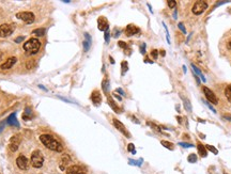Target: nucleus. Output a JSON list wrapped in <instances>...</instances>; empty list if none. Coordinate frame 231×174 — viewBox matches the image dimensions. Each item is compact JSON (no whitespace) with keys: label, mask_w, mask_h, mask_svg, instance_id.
<instances>
[{"label":"nucleus","mask_w":231,"mask_h":174,"mask_svg":"<svg viewBox=\"0 0 231 174\" xmlns=\"http://www.w3.org/2000/svg\"><path fill=\"white\" fill-rule=\"evenodd\" d=\"M197 147H198V154H199V155H200L201 157H203V158H204V157H206V155H208V151H206V146L199 143Z\"/></svg>","instance_id":"21"},{"label":"nucleus","mask_w":231,"mask_h":174,"mask_svg":"<svg viewBox=\"0 0 231 174\" xmlns=\"http://www.w3.org/2000/svg\"><path fill=\"white\" fill-rule=\"evenodd\" d=\"M40 140L44 144V146H46L47 149L51 150V151L57 152V153H61L63 151L62 144L59 141H57L53 136H51V135H41Z\"/></svg>","instance_id":"1"},{"label":"nucleus","mask_w":231,"mask_h":174,"mask_svg":"<svg viewBox=\"0 0 231 174\" xmlns=\"http://www.w3.org/2000/svg\"><path fill=\"white\" fill-rule=\"evenodd\" d=\"M146 44H142L141 45V49H140V52H141L142 55H145V52H146Z\"/></svg>","instance_id":"41"},{"label":"nucleus","mask_w":231,"mask_h":174,"mask_svg":"<svg viewBox=\"0 0 231 174\" xmlns=\"http://www.w3.org/2000/svg\"><path fill=\"white\" fill-rule=\"evenodd\" d=\"M118 45H119L121 48H123L125 50V49H127L128 47H127V44L126 43H124V42H122V41H119L118 42Z\"/></svg>","instance_id":"34"},{"label":"nucleus","mask_w":231,"mask_h":174,"mask_svg":"<svg viewBox=\"0 0 231 174\" xmlns=\"http://www.w3.org/2000/svg\"><path fill=\"white\" fill-rule=\"evenodd\" d=\"M121 67H122V71H121L122 75H124L125 73L127 72V69H128V66H127V62L126 61L122 62V63H121Z\"/></svg>","instance_id":"29"},{"label":"nucleus","mask_w":231,"mask_h":174,"mask_svg":"<svg viewBox=\"0 0 231 174\" xmlns=\"http://www.w3.org/2000/svg\"><path fill=\"white\" fill-rule=\"evenodd\" d=\"M182 97V100H183V104H184V107H185V109L187 111H189V112H192V105H191V102H188L187 98H185L184 96H181Z\"/></svg>","instance_id":"24"},{"label":"nucleus","mask_w":231,"mask_h":174,"mask_svg":"<svg viewBox=\"0 0 231 174\" xmlns=\"http://www.w3.org/2000/svg\"><path fill=\"white\" fill-rule=\"evenodd\" d=\"M225 96L228 100V102H231V85L227 86L226 89H225Z\"/></svg>","instance_id":"25"},{"label":"nucleus","mask_w":231,"mask_h":174,"mask_svg":"<svg viewBox=\"0 0 231 174\" xmlns=\"http://www.w3.org/2000/svg\"><path fill=\"white\" fill-rule=\"evenodd\" d=\"M112 123H114V126L117 128L120 133H123V135H124L126 138H130V137H131L130 133L127 131V129L125 128V126L123 125V123H121V122H120L119 120H117V119H114V120H112Z\"/></svg>","instance_id":"8"},{"label":"nucleus","mask_w":231,"mask_h":174,"mask_svg":"<svg viewBox=\"0 0 231 174\" xmlns=\"http://www.w3.org/2000/svg\"><path fill=\"white\" fill-rule=\"evenodd\" d=\"M109 36H110L109 29H107V30L105 31V42H106V43H108V42H109Z\"/></svg>","instance_id":"33"},{"label":"nucleus","mask_w":231,"mask_h":174,"mask_svg":"<svg viewBox=\"0 0 231 174\" xmlns=\"http://www.w3.org/2000/svg\"><path fill=\"white\" fill-rule=\"evenodd\" d=\"M196 160H197V155L196 154H191L188 156V161L189 162H196Z\"/></svg>","instance_id":"31"},{"label":"nucleus","mask_w":231,"mask_h":174,"mask_svg":"<svg viewBox=\"0 0 231 174\" xmlns=\"http://www.w3.org/2000/svg\"><path fill=\"white\" fill-rule=\"evenodd\" d=\"M4 124H5V122H0V133L4 129V126H5Z\"/></svg>","instance_id":"42"},{"label":"nucleus","mask_w":231,"mask_h":174,"mask_svg":"<svg viewBox=\"0 0 231 174\" xmlns=\"http://www.w3.org/2000/svg\"><path fill=\"white\" fill-rule=\"evenodd\" d=\"M202 91H203V93H204L206 100H208L209 102H212V104H215V105L216 104H218V100H217V97H216V95L213 93V91H211V90L209 89V88H206V87H203Z\"/></svg>","instance_id":"7"},{"label":"nucleus","mask_w":231,"mask_h":174,"mask_svg":"<svg viewBox=\"0 0 231 174\" xmlns=\"http://www.w3.org/2000/svg\"><path fill=\"white\" fill-rule=\"evenodd\" d=\"M219 50H221L223 56L231 58V30H229L221 38V42H219Z\"/></svg>","instance_id":"2"},{"label":"nucleus","mask_w":231,"mask_h":174,"mask_svg":"<svg viewBox=\"0 0 231 174\" xmlns=\"http://www.w3.org/2000/svg\"><path fill=\"white\" fill-rule=\"evenodd\" d=\"M44 164V155L42 154V152L36 150L31 154V164H32L33 168H41Z\"/></svg>","instance_id":"4"},{"label":"nucleus","mask_w":231,"mask_h":174,"mask_svg":"<svg viewBox=\"0 0 231 174\" xmlns=\"http://www.w3.org/2000/svg\"><path fill=\"white\" fill-rule=\"evenodd\" d=\"M114 31H116V32H114V38H118V36H119V34H120V30H119V29H116Z\"/></svg>","instance_id":"43"},{"label":"nucleus","mask_w":231,"mask_h":174,"mask_svg":"<svg viewBox=\"0 0 231 174\" xmlns=\"http://www.w3.org/2000/svg\"><path fill=\"white\" fill-rule=\"evenodd\" d=\"M160 55H162V56H165V50H162V51H160Z\"/></svg>","instance_id":"48"},{"label":"nucleus","mask_w":231,"mask_h":174,"mask_svg":"<svg viewBox=\"0 0 231 174\" xmlns=\"http://www.w3.org/2000/svg\"><path fill=\"white\" fill-rule=\"evenodd\" d=\"M139 31L140 29L138 27H136L135 25H128L125 28V34H126V36H133L135 34H137Z\"/></svg>","instance_id":"16"},{"label":"nucleus","mask_w":231,"mask_h":174,"mask_svg":"<svg viewBox=\"0 0 231 174\" xmlns=\"http://www.w3.org/2000/svg\"><path fill=\"white\" fill-rule=\"evenodd\" d=\"M13 33V27L9 24H3L0 26V36L1 38H7Z\"/></svg>","instance_id":"9"},{"label":"nucleus","mask_w":231,"mask_h":174,"mask_svg":"<svg viewBox=\"0 0 231 174\" xmlns=\"http://www.w3.org/2000/svg\"><path fill=\"white\" fill-rule=\"evenodd\" d=\"M160 143H162V145H163V146H165V147H167V149H169V150H173V144H172V143H170L169 141H165V140H163V141H160Z\"/></svg>","instance_id":"28"},{"label":"nucleus","mask_w":231,"mask_h":174,"mask_svg":"<svg viewBox=\"0 0 231 174\" xmlns=\"http://www.w3.org/2000/svg\"><path fill=\"white\" fill-rule=\"evenodd\" d=\"M16 61H17L16 57H10V58L7 59V61H5L4 63L1 64V66L0 67H1V69H11L13 65H15Z\"/></svg>","instance_id":"14"},{"label":"nucleus","mask_w":231,"mask_h":174,"mask_svg":"<svg viewBox=\"0 0 231 174\" xmlns=\"http://www.w3.org/2000/svg\"><path fill=\"white\" fill-rule=\"evenodd\" d=\"M127 150H128V152H131L132 154H136V150H135V145L133 143H130L128 145H127Z\"/></svg>","instance_id":"30"},{"label":"nucleus","mask_w":231,"mask_h":174,"mask_svg":"<svg viewBox=\"0 0 231 174\" xmlns=\"http://www.w3.org/2000/svg\"><path fill=\"white\" fill-rule=\"evenodd\" d=\"M102 87H103V90L105 91V93L108 92V90H109V82L107 79H104L103 82H102Z\"/></svg>","instance_id":"27"},{"label":"nucleus","mask_w":231,"mask_h":174,"mask_svg":"<svg viewBox=\"0 0 231 174\" xmlns=\"http://www.w3.org/2000/svg\"><path fill=\"white\" fill-rule=\"evenodd\" d=\"M85 38H86V40L84 41L82 45H84V51L87 52V51L89 50L90 47H91V36H90V34L85 33Z\"/></svg>","instance_id":"19"},{"label":"nucleus","mask_w":231,"mask_h":174,"mask_svg":"<svg viewBox=\"0 0 231 174\" xmlns=\"http://www.w3.org/2000/svg\"><path fill=\"white\" fill-rule=\"evenodd\" d=\"M23 40H24V38H23V36H18V38H16V40H15V42H16V43H20V42L23 41Z\"/></svg>","instance_id":"44"},{"label":"nucleus","mask_w":231,"mask_h":174,"mask_svg":"<svg viewBox=\"0 0 231 174\" xmlns=\"http://www.w3.org/2000/svg\"><path fill=\"white\" fill-rule=\"evenodd\" d=\"M91 100L92 102H93V105L94 106H97V107H99L100 105H101V102H102V95L101 93L97 91V90H95V91H93L91 94Z\"/></svg>","instance_id":"13"},{"label":"nucleus","mask_w":231,"mask_h":174,"mask_svg":"<svg viewBox=\"0 0 231 174\" xmlns=\"http://www.w3.org/2000/svg\"><path fill=\"white\" fill-rule=\"evenodd\" d=\"M16 164L20 170H27L28 169V159L24 155H19L16 159Z\"/></svg>","instance_id":"12"},{"label":"nucleus","mask_w":231,"mask_h":174,"mask_svg":"<svg viewBox=\"0 0 231 174\" xmlns=\"http://www.w3.org/2000/svg\"><path fill=\"white\" fill-rule=\"evenodd\" d=\"M206 149L209 150V151H211L212 153H214V154H217V153H218L217 149H216V147H214V146H212V145H206Z\"/></svg>","instance_id":"32"},{"label":"nucleus","mask_w":231,"mask_h":174,"mask_svg":"<svg viewBox=\"0 0 231 174\" xmlns=\"http://www.w3.org/2000/svg\"><path fill=\"white\" fill-rule=\"evenodd\" d=\"M7 123H8L9 125H11V126H16V127H18V126H19L18 121L16 120V113L15 112L11 113L10 116L7 119Z\"/></svg>","instance_id":"18"},{"label":"nucleus","mask_w":231,"mask_h":174,"mask_svg":"<svg viewBox=\"0 0 231 174\" xmlns=\"http://www.w3.org/2000/svg\"><path fill=\"white\" fill-rule=\"evenodd\" d=\"M183 71H184V73H186V67L185 66H183Z\"/></svg>","instance_id":"49"},{"label":"nucleus","mask_w":231,"mask_h":174,"mask_svg":"<svg viewBox=\"0 0 231 174\" xmlns=\"http://www.w3.org/2000/svg\"><path fill=\"white\" fill-rule=\"evenodd\" d=\"M151 57H152L153 59L156 60V59H157V57H158V51L155 50V49H154V50H152V51H151Z\"/></svg>","instance_id":"35"},{"label":"nucleus","mask_w":231,"mask_h":174,"mask_svg":"<svg viewBox=\"0 0 231 174\" xmlns=\"http://www.w3.org/2000/svg\"><path fill=\"white\" fill-rule=\"evenodd\" d=\"M87 170L86 168L81 166H71L66 169V174H81V173H86Z\"/></svg>","instance_id":"10"},{"label":"nucleus","mask_w":231,"mask_h":174,"mask_svg":"<svg viewBox=\"0 0 231 174\" xmlns=\"http://www.w3.org/2000/svg\"><path fill=\"white\" fill-rule=\"evenodd\" d=\"M192 69H194V72H195L196 74L198 75L199 77H200V78H201V80H202L203 82H206V77L203 76V74H202V73H201V71H200V69H198V67L196 66L195 64H192Z\"/></svg>","instance_id":"23"},{"label":"nucleus","mask_w":231,"mask_h":174,"mask_svg":"<svg viewBox=\"0 0 231 174\" xmlns=\"http://www.w3.org/2000/svg\"><path fill=\"white\" fill-rule=\"evenodd\" d=\"M97 28L101 31H104V32L107 29H109L108 28V21H107L106 18L103 17V16L99 17V19H97Z\"/></svg>","instance_id":"15"},{"label":"nucleus","mask_w":231,"mask_h":174,"mask_svg":"<svg viewBox=\"0 0 231 174\" xmlns=\"http://www.w3.org/2000/svg\"><path fill=\"white\" fill-rule=\"evenodd\" d=\"M224 174H228V173H224Z\"/></svg>","instance_id":"51"},{"label":"nucleus","mask_w":231,"mask_h":174,"mask_svg":"<svg viewBox=\"0 0 231 174\" xmlns=\"http://www.w3.org/2000/svg\"><path fill=\"white\" fill-rule=\"evenodd\" d=\"M114 97H117V98H118V100H122L121 96H119V95H117V94H114Z\"/></svg>","instance_id":"47"},{"label":"nucleus","mask_w":231,"mask_h":174,"mask_svg":"<svg viewBox=\"0 0 231 174\" xmlns=\"http://www.w3.org/2000/svg\"><path fill=\"white\" fill-rule=\"evenodd\" d=\"M32 119V110L30 107H26L25 112L23 113V120L24 121H29Z\"/></svg>","instance_id":"20"},{"label":"nucleus","mask_w":231,"mask_h":174,"mask_svg":"<svg viewBox=\"0 0 231 174\" xmlns=\"http://www.w3.org/2000/svg\"><path fill=\"white\" fill-rule=\"evenodd\" d=\"M179 28L182 30L183 33H186V29H185V27H184V25H183L182 23H179Z\"/></svg>","instance_id":"40"},{"label":"nucleus","mask_w":231,"mask_h":174,"mask_svg":"<svg viewBox=\"0 0 231 174\" xmlns=\"http://www.w3.org/2000/svg\"><path fill=\"white\" fill-rule=\"evenodd\" d=\"M20 143V138L18 136H13L10 139V142H9V150L11 152H15L17 151L18 146Z\"/></svg>","instance_id":"11"},{"label":"nucleus","mask_w":231,"mask_h":174,"mask_svg":"<svg viewBox=\"0 0 231 174\" xmlns=\"http://www.w3.org/2000/svg\"><path fill=\"white\" fill-rule=\"evenodd\" d=\"M117 92H119L121 95H124V92H123V90L120 89V88H119V89H117Z\"/></svg>","instance_id":"46"},{"label":"nucleus","mask_w":231,"mask_h":174,"mask_svg":"<svg viewBox=\"0 0 231 174\" xmlns=\"http://www.w3.org/2000/svg\"><path fill=\"white\" fill-rule=\"evenodd\" d=\"M16 17L20 21H25L27 25H30L34 21V14L32 12H19L16 14Z\"/></svg>","instance_id":"6"},{"label":"nucleus","mask_w":231,"mask_h":174,"mask_svg":"<svg viewBox=\"0 0 231 174\" xmlns=\"http://www.w3.org/2000/svg\"><path fill=\"white\" fill-rule=\"evenodd\" d=\"M34 35H38V36H43L45 34V29L44 28H39V29H36V30L32 32Z\"/></svg>","instance_id":"26"},{"label":"nucleus","mask_w":231,"mask_h":174,"mask_svg":"<svg viewBox=\"0 0 231 174\" xmlns=\"http://www.w3.org/2000/svg\"><path fill=\"white\" fill-rule=\"evenodd\" d=\"M167 4L169 5V8H175V4H177V2H175V1H170V0H169V1H167Z\"/></svg>","instance_id":"39"},{"label":"nucleus","mask_w":231,"mask_h":174,"mask_svg":"<svg viewBox=\"0 0 231 174\" xmlns=\"http://www.w3.org/2000/svg\"><path fill=\"white\" fill-rule=\"evenodd\" d=\"M179 145L183 146V147H193V144H189V143H184V142H179Z\"/></svg>","instance_id":"38"},{"label":"nucleus","mask_w":231,"mask_h":174,"mask_svg":"<svg viewBox=\"0 0 231 174\" xmlns=\"http://www.w3.org/2000/svg\"><path fill=\"white\" fill-rule=\"evenodd\" d=\"M148 124H149V125H150L152 128H154V129H155V130H156V131H157V133H162V131H160V128L158 127V126H156V125H155V124H153V123H148Z\"/></svg>","instance_id":"36"},{"label":"nucleus","mask_w":231,"mask_h":174,"mask_svg":"<svg viewBox=\"0 0 231 174\" xmlns=\"http://www.w3.org/2000/svg\"><path fill=\"white\" fill-rule=\"evenodd\" d=\"M108 104H109V106L110 107L112 108V110L114 111V112H117V113H120V112H122V110L120 109L119 107H118L117 105H116V102H114V100H111L110 97H108Z\"/></svg>","instance_id":"22"},{"label":"nucleus","mask_w":231,"mask_h":174,"mask_svg":"<svg viewBox=\"0 0 231 174\" xmlns=\"http://www.w3.org/2000/svg\"><path fill=\"white\" fill-rule=\"evenodd\" d=\"M208 7L209 4L206 1H204V0H198V1H195L194 2L193 8H192V12L195 15H200V14H202L208 9Z\"/></svg>","instance_id":"5"},{"label":"nucleus","mask_w":231,"mask_h":174,"mask_svg":"<svg viewBox=\"0 0 231 174\" xmlns=\"http://www.w3.org/2000/svg\"><path fill=\"white\" fill-rule=\"evenodd\" d=\"M71 161V157L69 155H63V156L61 157V162H60V170L64 171L65 168L68 167V164H70Z\"/></svg>","instance_id":"17"},{"label":"nucleus","mask_w":231,"mask_h":174,"mask_svg":"<svg viewBox=\"0 0 231 174\" xmlns=\"http://www.w3.org/2000/svg\"><path fill=\"white\" fill-rule=\"evenodd\" d=\"M110 62H111V63H114V59H112V58H110Z\"/></svg>","instance_id":"50"},{"label":"nucleus","mask_w":231,"mask_h":174,"mask_svg":"<svg viewBox=\"0 0 231 174\" xmlns=\"http://www.w3.org/2000/svg\"><path fill=\"white\" fill-rule=\"evenodd\" d=\"M203 102H204V104H206V106H208V107H209V108H210V110H211V111H212V112L216 113V110H215V109H214V108H213V107H212V106H211V105H210V104H209V102H206V100H203Z\"/></svg>","instance_id":"37"},{"label":"nucleus","mask_w":231,"mask_h":174,"mask_svg":"<svg viewBox=\"0 0 231 174\" xmlns=\"http://www.w3.org/2000/svg\"><path fill=\"white\" fill-rule=\"evenodd\" d=\"M40 48H41V42L36 38H31L30 40H28V41L24 44V50L28 55H30V56L38 54Z\"/></svg>","instance_id":"3"},{"label":"nucleus","mask_w":231,"mask_h":174,"mask_svg":"<svg viewBox=\"0 0 231 174\" xmlns=\"http://www.w3.org/2000/svg\"><path fill=\"white\" fill-rule=\"evenodd\" d=\"M224 118L226 119V120H228V121H230V122H231V115L226 114V115H224Z\"/></svg>","instance_id":"45"}]
</instances>
